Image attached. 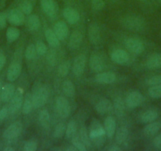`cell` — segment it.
Returning a JSON list of instances; mask_svg holds the SVG:
<instances>
[{
    "mask_svg": "<svg viewBox=\"0 0 161 151\" xmlns=\"http://www.w3.org/2000/svg\"><path fill=\"white\" fill-rule=\"evenodd\" d=\"M95 81L98 84H111L116 81V75L112 72H99L96 75Z\"/></svg>",
    "mask_w": 161,
    "mask_h": 151,
    "instance_id": "13",
    "label": "cell"
},
{
    "mask_svg": "<svg viewBox=\"0 0 161 151\" xmlns=\"http://www.w3.org/2000/svg\"><path fill=\"white\" fill-rule=\"evenodd\" d=\"M143 101L144 97L142 94L139 91H134L130 92L126 96V100H125V104H126V107H127L128 109H134L140 106L143 102Z\"/></svg>",
    "mask_w": 161,
    "mask_h": 151,
    "instance_id": "6",
    "label": "cell"
},
{
    "mask_svg": "<svg viewBox=\"0 0 161 151\" xmlns=\"http://www.w3.org/2000/svg\"><path fill=\"white\" fill-rule=\"evenodd\" d=\"M4 151H14V149L11 146H7V147H5L3 149Z\"/></svg>",
    "mask_w": 161,
    "mask_h": 151,
    "instance_id": "53",
    "label": "cell"
},
{
    "mask_svg": "<svg viewBox=\"0 0 161 151\" xmlns=\"http://www.w3.org/2000/svg\"><path fill=\"white\" fill-rule=\"evenodd\" d=\"M77 124L74 120L69 121L68 124L66 125V138L67 139H72L76 135H77Z\"/></svg>",
    "mask_w": 161,
    "mask_h": 151,
    "instance_id": "34",
    "label": "cell"
},
{
    "mask_svg": "<svg viewBox=\"0 0 161 151\" xmlns=\"http://www.w3.org/2000/svg\"><path fill=\"white\" fill-rule=\"evenodd\" d=\"M70 69V62L69 61H66L59 65L58 68V74L61 77H64L69 73Z\"/></svg>",
    "mask_w": 161,
    "mask_h": 151,
    "instance_id": "38",
    "label": "cell"
},
{
    "mask_svg": "<svg viewBox=\"0 0 161 151\" xmlns=\"http://www.w3.org/2000/svg\"><path fill=\"white\" fill-rule=\"evenodd\" d=\"M7 22V14L5 12L0 13V29H3L6 27Z\"/></svg>",
    "mask_w": 161,
    "mask_h": 151,
    "instance_id": "47",
    "label": "cell"
},
{
    "mask_svg": "<svg viewBox=\"0 0 161 151\" xmlns=\"http://www.w3.org/2000/svg\"><path fill=\"white\" fill-rule=\"evenodd\" d=\"M36 45V50L37 55L40 56H44L47 52V47L43 41H37Z\"/></svg>",
    "mask_w": 161,
    "mask_h": 151,
    "instance_id": "40",
    "label": "cell"
},
{
    "mask_svg": "<svg viewBox=\"0 0 161 151\" xmlns=\"http://www.w3.org/2000/svg\"><path fill=\"white\" fill-rule=\"evenodd\" d=\"M2 87H3V84L2 82L0 81V92H1V90H2Z\"/></svg>",
    "mask_w": 161,
    "mask_h": 151,
    "instance_id": "54",
    "label": "cell"
},
{
    "mask_svg": "<svg viewBox=\"0 0 161 151\" xmlns=\"http://www.w3.org/2000/svg\"><path fill=\"white\" fill-rule=\"evenodd\" d=\"M78 136L79 138L80 139V141L84 143L85 146H86V148L88 149H90L92 147V141H91V138L89 137V132L87 131V128H86L85 126L80 128V131H79L78 133Z\"/></svg>",
    "mask_w": 161,
    "mask_h": 151,
    "instance_id": "32",
    "label": "cell"
},
{
    "mask_svg": "<svg viewBox=\"0 0 161 151\" xmlns=\"http://www.w3.org/2000/svg\"><path fill=\"white\" fill-rule=\"evenodd\" d=\"M44 35H45L46 40H47V44L51 46L52 47H58L60 44V40L58 39L57 35H55V32L52 29H47L45 31V33H44Z\"/></svg>",
    "mask_w": 161,
    "mask_h": 151,
    "instance_id": "30",
    "label": "cell"
},
{
    "mask_svg": "<svg viewBox=\"0 0 161 151\" xmlns=\"http://www.w3.org/2000/svg\"><path fill=\"white\" fill-rule=\"evenodd\" d=\"M146 67L149 69L161 68V54H155L151 55L146 61Z\"/></svg>",
    "mask_w": 161,
    "mask_h": 151,
    "instance_id": "26",
    "label": "cell"
},
{
    "mask_svg": "<svg viewBox=\"0 0 161 151\" xmlns=\"http://www.w3.org/2000/svg\"><path fill=\"white\" fill-rule=\"evenodd\" d=\"M63 14L66 21L69 24H75L80 20V14L78 12L71 7H66L63 9Z\"/></svg>",
    "mask_w": 161,
    "mask_h": 151,
    "instance_id": "15",
    "label": "cell"
},
{
    "mask_svg": "<svg viewBox=\"0 0 161 151\" xmlns=\"http://www.w3.org/2000/svg\"><path fill=\"white\" fill-rule=\"evenodd\" d=\"M8 115H9L8 108L3 107V109H0V124H2V123L5 121L6 118L7 117Z\"/></svg>",
    "mask_w": 161,
    "mask_h": 151,
    "instance_id": "48",
    "label": "cell"
},
{
    "mask_svg": "<svg viewBox=\"0 0 161 151\" xmlns=\"http://www.w3.org/2000/svg\"><path fill=\"white\" fill-rule=\"evenodd\" d=\"M21 65L18 62H14L9 66L7 73V81L10 82H14L19 77L21 73Z\"/></svg>",
    "mask_w": 161,
    "mask_h": 151,
    "instance_id": "16",
    "label": "cell"
},
{
    "mask_svg": "<svg viewBox=\"0 0 161 151\" xmlns=\"http://www.w3.org/2000/svg\"><path fill=\"white\" fill-rule=\"evenodd\" d=\"M82 39L83 35L80 31H74L69 36V42H68V48L71 50L77 49L80 46V44L82 42Z\"/></svg>",
    "mask_w": 161,
    "mask_h": 151,
    "instance_id": "18",
    "label": "cell"
},
{
    "mask_svg": "<svg viewBox=\"0 0 161 151\" xmlns=\"http://www.w3.org/2000/svg\"><path fill=\"white\" fill-rule=\"evenodd\" d=\"M115 136H114V140L117 145H122L126 141L129 135V130L125 126H122L119 128L117 131L115 132Z\"/></svg>",
    "mask_w": 161,
    "mask_h": 151,
    "instance_id": "24",
    "label": "cell"
},
{
    "mask_svg": "<svg viewBox=\"0 0 161 151\" xmlns=\"http://www.w3.org/2000/svg\"><path fill=\"white\" fill-rule=\"evenodd\" d=\"M15 88L14 85L12 84H6L3 86L2 90L0 92V99L3 102H9L12 98L13 95H14Z\"/></svg>",
    "mask_w": 161,
    "mask_h": 151,
    "instance_id": "17",
    "label": "cell"
},
{
    "mask_svg": "<svg viewBox=\"0 0 161 151\" xmlns=\"http://www.w3.org/2000/svg\"><path fill=\"white\" fill-rule=\"evenodd\" d=\"M47 64L51 66H54L56 62V51L54 49H50L47 52Z\"/></svg>",
    "mask_w": 161,
    "mask_h": 151,
    "instance_id": "41",
    "label": "cell"
},
{
    "mask_svg": "<svg viewBox=\"0 0 161 151\" xmlns=\"http://www.w3.org/2000/svg\"><path fill=\"white\" fill-rule=\"evenodd\" d=\"M111 58L114 63L118 65H124L130 60V55L126 50L118 49L114 50L111 55Z\"/></svg>",
    "mask_w": 161,
    "mask_h": 151,
    "instance_id": "12",
    "label": "cell"
},
{
    "mask_svg": "<svg viewBox=\"0 0 161 151\" xmlns=\"http://www.w3.org/2000/svg\"><path fill=\"white\" fill-rule=\"evenodd\" d=\"M40 6L44 13L51 18L55 16L58 12V6L55 0H40Z\"/></svg>",
    "mask_w": 161,
    "mask_h": 151,
    "instance_id": "11",
    "label": "cell"
},
{
    "mask_svg": "<svg viewBox=\"0 0 161 151\" xmlns=\"http://www.w3.org/2000/svg\"><path fill=\"white\" fill-rule=\"evenodd\" d=\"M146 84L148 86H154L161 84V75L153 76L146 81Z\"/></svg>",
    "mask_w": 161,
    "mask_h": 151,
    "instance_id": "44",
    "label": "cell"
},
{
    "mask_svg": "<svg viewBox=\"0 0 161 151\" xmlns=\"http://www.w3.org/2000/svg\"><path fill=\"white\" fill-rule=\"evenodd\" d=\"M86 65V57L83 54L78 55L74 60L72 65V71L73 73L76 76H82L85 72Z\"/></svg>",
    "mask_w": 161,
    "mask_h": 151,
    "instance_id": "8",
    "label": "cell"
},
{
    "mask_svg": "<svg viewBox=\"0 0 161 151\" xmlns=\"http://www.w3.org/2000/svg\"><path fill=\"white\" fill-rule=\"evenodd\" d=\"M23 100H24V91L21 87H18L15 91L14 95H13L12 98L10 101L9 105V114H15L19 109L22 107Z\"/></svg>",
    "mask_w": 161,
    "mask_h": 151,
    "instance_id": "4",
    "label": "cell"
},
{
    "mask_svg": "<svg viewBox=\"0 0 161 151\" xmlns=\"http://www.w3.org/2000/svg\"><path fill=\"white\" fill-rule=\"evenodd\" d=\"M37 149V143L36 142L33 141V140H30L25 143L24 146V150L25 151H35Z\"/></svg>",
    "mask_w": 161,
    "mask_h": 151,
    "instance_id": "46",
    "label": "cell"
},
{
    "mask_svg": "<svg viewBox=\"0 0 161 151\" xmlns=\"http://www.w3.org/2000/svg\"><path fill=\"white\" fill-rule=\"evenodd\" d=\"M125 46L126 49L130 50L131 53L137 55H141L145 50V45L143 43L140 39H135V38H128L125 41Z\"/></svg>",
    "mask_w": 161,
    "mask_h": 151,
    "instance_id": "7",
    "label": "cell"
},
{
    "mask_svg": "<svg viewBox=\"0 0 161 151\" xmlns=\"http://www.w3.org/2000/svg\"><path fill=\"white\" fill-rule=\"evenodd\" d=\"M89 135L92 143L97 147L100 148L103 145L106 137V132L103 125L96 118H92L89 124Z\"/></svg>",
    "mask_w": 161,
    "mask_h": 151,
    "instance_id": "1",
    "label": "cell"
},
{
    "mask_svg": "<svg viewBox=\"0 0 161 151\" xmlns=\"http://www.w3.org/2000/svg\"><path fill=\"white\" fill-rule=\"evenodd\" d=\"M121 23L125 29L133 31V32H140L143 30L145 27V19L139 16H134V15L125 17L122 19Z\"/></svg>",
    "mask_w": 161,
    "mask_h": 151,
    "instance_id": "3",
    "label": "cell"
},
{
    "mask_svg": "<svg viewBox=\"0 0 161 151\" xmlns=\"http://www.w3.org/2000/svg\"><path fill=\"white\" fill-rule=\"evenodd\" d=\"M25 19V13L18 9H13L7 14V21L13 25H21L24 23Z\"/></svg>",
    "mask_w": 161,
    "mask_h": 151,
    "instance_id": "10",
    "label": "cell"
},
{
    "mask_svg": "<svg viewBox=\"0 0 161 151\" xmlns=\"http://www.w3.org/2000/svg\"><path fill=\"white\" fill-rule=\"evenodd\" d=\"M103 127H104L107 136L109 138H113L116 132V121L114 117H107L104 121Z\"/></svg>",
    "mask_w": 161,
    "mask_h": 151,
    "instance_id": "20",
    "label": "cell"
},
{
    "mask_svg": "<svg viewBox=\"0 0 161 151\" xmlns=\"http://www.w3.org/2000/svg\"><path fill=\"white\" fill-rule=\"evenodd\" d=\"M20 30L16 27H9L6 32V37L8 43H14L20 37Z\"/></svg>",
    "mask_w": 161,
    "mask_h": 151,
    "instance_id": "33",
    "label": "cell"
},
{
    "mask_svg": "<svg viewBox=\"0 0 161 151\" xmlns=\"http://www.w3.org/2000/svg\"><path fill=\"white\" fill-rule=\"evenodd\" d=\"M33 106V100H32V95L30 92H27L24 98V102L22 105V112L23 114L27 115L32 112Z\"/></svg>",
    "mask_w": 161,
    "mask_h": 151,
    "instance_id": "29",
    "label": "cell"
},
{
    "mask_svg": "<svg viewBox=\"0 0 161 151\" xmlns=\"http://www.w3.org/2000/svg\"><path fill=\"white\" fill-rule=\"evenodd\" d=\"M39 121L40 125L44 128H48L50 126V115L47 109H43L40 111L39 114Z\"/></svg>",
    "mask_w": 161,
    "mask_h": 151,
    "instance_id": "35",
    "label": "cell"
},
{
    "mask_svg": "<svg viewBox=\"0 0 161 151\" xmlns=\"http://www.w3.org/2000/svg\"><path fill=\"white\" fill-rule=\"evenodd\" d=\"M153 145L157 149L161 150V133L158 135L153 140Z\"/></svg>",
    "mask_w": 161,
    "mask_h": 151,
    "instance_id": "49",
    "label": "cell"
},
{
    "mask_svg": "<svg viewBox=\"0 0 161 151\" xmlns=\"http://www.w3.org/2000/svg\"><path fill=\"white\" fill-rule=\"evenodd\" d=\"M95 109L99 114L103 115L112 111L113 105L109 99L104 98V99H102L98 102V103L96 105Z\"/></svg>",
    "mask_w": 161,
    "mask_h": 151,
    "instance_id": "21",
    "label": "cell"
},
{
    "mask_svg": "<svg viewBox=\"0 0 161 151\" xmlns=\"http://www.w3.org/2000/svg\"><path fill=\"white\" fill-rule=\"evenodd\" d=\"M26 26L31 32H36L40 27V20L36 14H30L27 18Z\"/></svg>",
    "mask_w": 161,
    "mask_h": 151,
    "instance_id": "27",
    "label": "cell"
},
{
    "mask_svg": "<svg viewBox=\"0 0 161 151\" xmlns=\"http://www.w3.org/2000/svg\"><path fill=\"white\" fill-rule=\"evenodd\" d=\"M66 125L64 122H59L55 128L53 132V137L56 138H60L66 133Z\"/></svg>",
    "mask_w": 161,
    "mask_h": 151,
    "instance_id": "36",
    "label": "cell"
},
{
    "mask_svg": "<svg viewBox=\"0 0 161 151\" xmlns=\"http://www.w3.org/2000/svg\"><path fill=\"white\" fill-rule=\"evenodd\" d=\"M66 150H67V151H77V149L75 147V146H74V145H72L71 146L68 147L67 149H66Z\"/></svg>",
    "mask_w": 161,
    "mask_h": 151,
    "instance_id": "52",
    "label": "cell"
},
{
    "mask_svg": "<svg viewBox=\"0 0 161 151\" xmlns=\"http://www.w3.org/2000/svg\"><path fill=\"white\" fill-rule=\"evenodd\" d=\"M6 61H7V58H6L5 55L3 53H0V72L3 69L4 65L6 64Z\"/></svg>",
    "mask_w": 161,
    "mask_h": 151,
    "instance_id": "50",
    "label": "cell"
},
{
    "mask_svg": "<svg viewBox=\"0 0 161 151\" xmlns=\"http://www.w3.org/2000/svg\"><path fill=\"white\" fill-rule=\"evenodd\" d=\"M148 95L153 98H161V84L150 86L148 90Z\"/></svg>",
    "mask_w": 161,
    "mask_h": 151,
    "instance_id": "39",
    "label": "cell"
},
{
    "mask_svg": "<svg viewBox=\"0 0 161 151\" xmlns=\"http://www.w3.org/2000/svg\"><path fill=\"white\" fill-rule=\"evenodd\" d=\"M161 124L157 121H153L148 123L143 129L144 135L146 137H153V135H156L159 130H160Z\"/></svg>",
    "mask_w": 161,
    "mask_h": 151,
    "instance_id": "23",
    "label": "cell"
},
{
    "mask_svg": "<svg viewBox=\"0 0 161 151\" xmlns=\"http://www.w3.org/2000/svg\"><path fill=\"white\" fill-rule=\"evenodd\" d=\"M32 100L35 109L42 107L47 102L49 96L48 89L44 84L40 82H36L32 87Z\"/></svg>",
    "mask_w": 161,
    "mask_h": 151,
    "instance_id": "2",
    "label": "cell"
},
{
    "mask_svg": "<svg viewBox=\"0 0 161 151\" xmlns=\"http://www.w3.org/2000/svg\"><path fill=\"white\" fill-rule=\"evenodd\" d=\"M21 10L25 13V14H30L33 10V6L29 1H25L20 6Z\"/></svg>",
    "mask_w": 161,
    "mask_h": 151,
    "instance_id": "43",
    "label": "cell"
},
{
    "mask_svg": "<svg viewBox=\"0 0 161 151\" xmlns=\"http://www.w3.org/2000/svg\"><path fill=\"white\" fill-rule=\"evenodd\" d=\"M22 123L19 121L12 123L4 132V138L10 140L17 138L21 134V131H22Z\"/></svg>",
    "mask_w": 161,
    "mask_h": 151,
    "instance_id": "9",
    "label": "cell"
},
{
    "mask_svg": "<svg viewBox=\"0 0 161 151\" xmlns=\"http://www.w3.org/2000/svg\"><path fill=\"white\" fill-rule=\"evenodd\" d=\"M158 118V112L156 109H148L145 111L141 116L140 120L143 124H148L155 121Z\"/></svg>",
    "mask_w": 161,
    "mask_h": 151,
    "instance_id": "28",
    "label": "cell"
},
{
    "mask_svg": "<svg viewBox=\"0 0 161 151\" xmlns=\"http://www.w3.org/2000/svg\"><path fill=\"white\" fill-rule=\"evenodd\" d=\"M109 151H121L123 150V149L119 146V145H114V146H111V147L108 149Z\"/></svg>",
    "mask_w": 161,
    "mask_h": 151,
    "instance_id": "51",
    "label": "cell"
},
{
    "mask_svg": "<svg viewBox=\"0 0 161 151\" xmlns=\"http://www.w3.org/2000/svg\"><path fill=\"white\" fill-rule=\"evenodd\" d=\"M36 45L35 44H29L25 49V57L29 61H32L34 60L36 57Z\"/></svg>",
    "mask_w": 161,
    "mask_h": 151,
    "instance_id": "37",
    "label": "cell"
},
{
    "mask_svg": "<svg viewBox=\"0 0 161 151\" xmlns=\"http://www.w3.org/2000/svg\"><path fill=\"white\" fill-rule=\"evenodd\" d=\"M158 2L160 3H161V0H158Z\"/></svg>",
    "mask_w": 161,
    "mask_h": 151,
    "instance_id": "56",
    "label": "cell"
},
{
    "mask_svg": "<svg viewBox=\"0 0 161 151\" xmlns=\"http://www.w3.org/2000/svg\"><path fill=\"white\" fill-rule=\"evenodd\" d=\"M55 109H56L58 116L63 119L68 117L70 113V106H69V102L63 96H58L56 98Z\"/></svg>",
    "mask_w": 161,
    "mask_h": 151,
    "instance_id": "5",
    "label": "cell"
},
{
    "mask_svg": "<svg viewBox=\"0 0 161 151\" xmlns=\"http://www.w3.org/2000/svg\"><path fill=\"white\" fill-rule=\"evenodd\" d=\"M91 4H92V8L97 11L103 10L105 7V3L103 0H91Z\"/></svg>",
    "mask_w": 161,
    "mask_h": 151,
    "instance_id": "45",
    "label": "cell"
},
{
    "mask_svg": "<svg viewBox=\"0 0 161 151\" xmlns=\"http://www.w3.org/2000/svg\"><path fill=\"white\" fill-rule=\"evenodd\" d=\"M62 90L68 98H73L76 94L75 86L73 84L72 81H69V80L63 81V84H62Z\"/></svg>",
    "mask_w": 161,
    "mask_h": 151,
    "instance_id": "31",
    "label": "cell"
},
{
    "mask_svg": "<svg viewBox=\"0 0 161 151\" xmlns=\"http://www.w3.org/2000/svg\"><path fill=\"white\" fill-rule=\"evenodd\" d=\"M89 67L92 72H100L104 69V63L100 56L92 55L89 58Z\"/></svg>",
    "mask_w": 161,
    "mask_h": 151,
    "instance_id": "22",
    "label": "cell"
},
{
    "mask_svg": "<svg viewBox=\"0 0 161 151\" xmlns=\"http://www.w3.org/2000/svg\"><path fill=\"white\" fill-rule=\"evenodd\" d=\"M140 1H142V2H145L146 0H140Z\"/></svg>",
    "mask_w": 161,
    "mask_h": 151,
    "instance_id": "55",
    "label": "cell"
},
{
    "mask_svg": "<svg viewBox=\"0 0 161 151\" xmlns=\"http://www.w3.org/2000/svg\"><path fill=\"white\" fill-rule=\"evenodd\" d=\"M88 36L90 43L93 45H97L100 42V30L97 24L92 23L89 26Z\"/></svg>",
    "mask_w": 161,
    "mask_h": 151,
    "instance_id": "14",
    "label": "cell"
},
{
    "mask_svg": "<svg viewBox=\"0 0 161 151\" xmlns=\"http://www.w3.org/2000/svg\"><path fill=\"white\" fill-rule=\"evenodd\" d=\"M53 31L55 32L57 37L59 39V40L66 39V37L68 36V33H69V29H68L67 24L64 21H62L55 23Z\"/></svg>",
    "mask_w": 161,
    "mask_h": 151,
    "instance_id": "19",
    "label": "cell"
},
{
    "mask_svg": "<svg viewBox=\"0 0 161 151\" xmlns=\"http://www.w3.org/2000/svg\"><path fill=\"white\" fill-rule=\"evenodd\" d=\"M72 144L75 146L77 149L78 151H86L87 150V148L85 146L84 143L80 141V139L79 138L78 135H76L74 138H72Z\"/></svg>",
    "mask_w": 161,
    "mask_h": 151,
    "instance_id": "42",
    "label": "cell"
},
{
    "mask_svg": "<svg viewBox=\"0 0 161 151\" xmlns=\"http://www.w3.org/2000/svg\"><path fill=\"white\" fill-rule=\"evenodd\" d=\"M126 104L122 98L118 97L114 99V104H113V109L118 117H122L125 113V109H126Z\"/></svg>",
    "mask_w": 161,
    "mask_h": 151,
    "instance_id": "25",
    "label": "cell"
}]
</instances>
